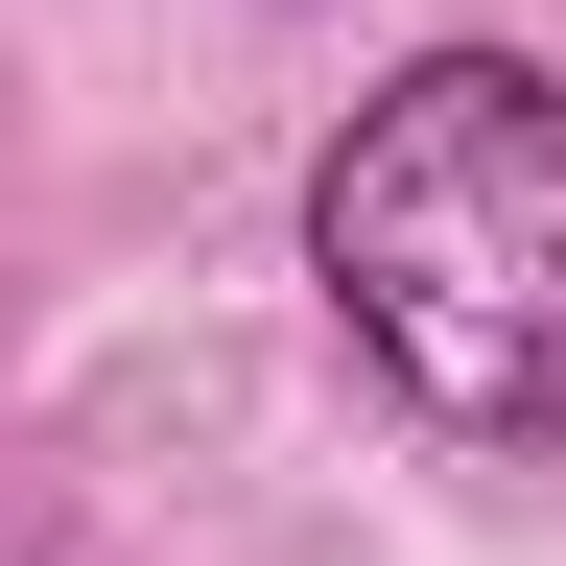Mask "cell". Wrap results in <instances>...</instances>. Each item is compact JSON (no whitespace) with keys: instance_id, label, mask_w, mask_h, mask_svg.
Instances as JSON below:
<instances>
[{"instance_id":"obj_1","label":"cell","mask_w":566,"mask_h":566,"mask_svg":"<svg viewBox=\"0 0 566 566\" xmlns=\"http://www.w3.org/2000/svg\"><path fill=\"white\" fill-rule=\"evenodd\" d=\"M307 260L449 449H566V95L520 48H424L401 95H354Z\"/></svg>"}]
</instances>
